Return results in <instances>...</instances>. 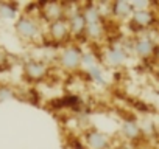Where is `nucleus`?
I'll use <instances>...</instances> for the list:
<instances>
[{"mask_svg": "<svg viewBox=\"0 0 159 149\" xmlns=\"http://www.w3.org/2000/svg\"><path fill=\"white\" fill-rule=\"evenodd\" d=\"M88 138H89L88 141H89V144H91L92 149H105V146H106V138H105L103 134L94 132V134H91Z\"/></svg>", "mask_w": 159, "mask_h": 149, "instance_id": "obj_3", "label": "nucleus"}, {"mask_svg": "<svg viewBox=\"0 0 159 149\" xmlns=\"http://www.w3.org/2000/svg\"><path fill=\"white\" fill-rule=\"evenodd\" d=\"M66 31H67V27H66V23H62L61 20H56V22L53 23L52 34H53L56 39H61V37L66 34Z\"/></svg>", "mask_w": 159, "mask_h": 149, "instance_id": "obj_5", "label": "nucleus"}, {"mask_svg": "<svg viewBox=\"0 0 159 149\" xmlns=\"http://www.w3.org/2000/svg\"><path fill=\"white\" fill-rule=\"evenodd\" d=\"M17 31H19L20 36H24V37H33V36H36V33H38V27H36V23H34L33 20H30V19H22V20L17 23Z\"/></svg>", "mask_w": 159, "mask_h": 149, "instance_id": "obj_1", "label": "nucleus"}, {"mask_svg": "<svg viewBox=\"0 0 159 149\" xmlns=\"http://www.w3.org/2000/svg\"><path fill=\"white\" fill-rule=\"evenodd\" d=\"M27 71H28L30 76L38 78V76H41V74H44L45 68H44L42 64H28V65H27Z\"/></svg>", "mask_w": 159, "mask_h": 149, "instance_id": "obj_4", "label": "nucleus"}, {"mask_svg": "<svg viewBox=\"0 0 159 149\" xmlns=\"http://www.w3.org/2000/svg\"><path fill=\"white\" fill-rule=\"evenodd\" d=\"M61 62H62L66 67H69V68L76 67L80 62H81V53H80L78 50H75V48H70V50H67V51L62 54Z\"/></svg>", "mask_w": 159, "mask_h": 149, "instance_id": "obj_2", "label": "nucleus"}]
</instances>
